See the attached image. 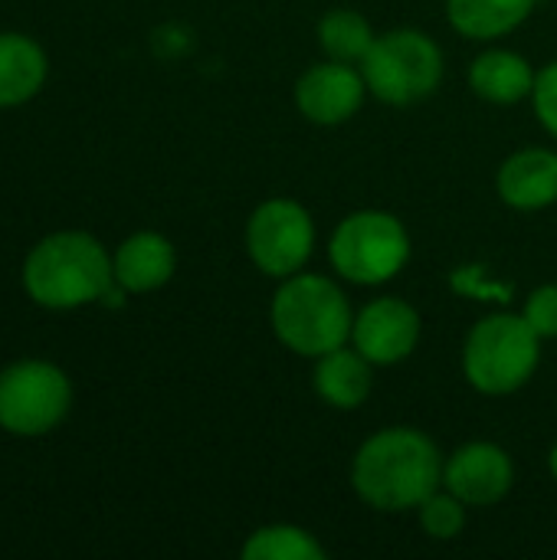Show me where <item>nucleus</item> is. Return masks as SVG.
Returning <instances> with one entry per match:
<instances>
[{
  "label": "nucleus",
  "mask_w": 557,
  "mask_h": 560,
  "mask_svg": "<svg viewBox=\"0 0 557 560\" xmlns=\"http://www.w3.org/2000/svg\"><path fill=\"white\" fill-rule=\"evenodd\" d=\"M443 453L417 427L371 433L351 459L355 495L384 515L417 512L443 486Z\"/></svg>",
  "instance_id": "1"
},
{
  "label": "nucleus",
  "mask_w": 557,
  "mask_h": 560,
  "mask_svg": "<svg viewBox=\"0 0 557 560\" xmlns=\"http://www.w3.org/2000/svg\"><path fill=\"white\" fill-rule=\"evenodd\" d=\"M269 325L282 348L315 361L351 341L355 312L335 279L295 272L279 279V289L269 302Z\"/></svg>",
  "instance_id": "2"
},
{
  "label": "nucleus",
  "mask_w": 557,
  "mask_h": 560,
  "mask_svg": "<svg viewBox=\"0 0 557 560\" xmlns=\"http://www.w3.org/2000/svg\"><path fill=\"white\" fill-rule=\"evenodd\" d=\"M23 285L43 308H79L105 299L115 285V266L89 233H53L33 246L23 266Z\"/></svg>",
  "instance_id": "3"
},
{
  "label": "nucleus",
  "mask_w": 557,
  "mask_h": 560,
  "mask_svg": "<svg viewBox=\"0 0 557 560\" xmlns=\"http://www.w3.org/2000/svg\"><path fill=\"white\" fill-rule=\"evenodd\" d=\"M542 361V338L522 315L496 312L479 318L463 341V377L483 397L522 390Z\"/></svg>",
  "instance_id": "4"
},
{
  "label": "nucleus",
  "mask_w": 557,
  "mask_h": 560,
  "mask_svg": "<svg viewBox=\"0 0 557 560\" xmlns=\"http://www.w3.org/2000/svg\"><path fill=\"white\" fill-rule=\"evenodd\" d=\"M446 62L440 43L414 26L378 33L368 56L361 59V75L368 92L384 105H417L430 98L443 82Z\"/></svg>",
  "instance_id": "5"
},
{
  "label": "nucleus",
  "mask_w": 557,
  "mask_h": 560,
  "mask_svg": "<svg viewBox=\"0 0 557 560\" xmlns=\"http://www.w3.org/2000/svg\"><path fill=\"white\" fill-rule=\"evenodd\" d=\"M410 233L387 210L348 213L328 240V262L351 285H384L410 262Z\"/></svg>",
  "instance_id": "6"
},
{
  "label": "nucleus",
  "mask_w": 557,
  "mask_h": 560,
  "mask_svg": "<svg viewBox=\"0 0 557 560\" xmlns=\"http://www.w3.org/2000/svg\"><path fill=\"white\" fill-rule=\"evenodd\" d=\"M246 253L269 279H286L305 269L315 253V220L292 197L263 200L246 220Z\"/></svg>",
  "instance_id": "7"
},
{
  "label": "nucleus",
  "mask_w": 557,
  "mask_h": 560,
  "mask_svg": "<svg viewBox=\"0 0 557 560\" xmlns=\"http://www.w3.org/2000/svg\"><path fill=\"white\" fill-rule=\"evenodd\" d=\"M72 404L69 377L46 361H20L0 374V427L13 436H43Z\"/></svg>",
  "instance_id": "8"
},
{
  "label": "nucleus",
  "mask_w": 557,
  "mask_h": 560,
  "mask_svg": "<svg viewBox=\"0 0 557 560\" xmlns=\"http://www.w3.org/2000/svg\"><path fill=\"white\" fill-rule=\"evenodd\" d=\"M420 338H423L420 312L397 295L371 299L361 312H355L351 345L374 368H394L407 361L417 351Z\"/></svg>",
  "instance_id": "9"
},
{
  "label": "nucleus",
  "mask_w": 557,
  "mask_h": 560,
  "mask_svg": "<svg viewBox=\"0 0 557 560\" xmlns=\"http://www.w3.org/2000/svg\"><path fill=\"white\" fill-rule=\"evenodd\" d=\"M368 98V82L361 75V66L325 59L309 66L295 82V108L305 121L335 128L351 121Z\"/></svg>",
  "instance_id": "10"
},
{
  "label": "nucleus",
  "mask_w": 557,
  "mask_h": 560,
  "mask_svg": "<svg viewBox=\"0 0 557 560\" xmlns=\"http://www.w3.org/2000/svg\"><path fill=\"white\" fill-rule=\"evenodd\" d=\"M515 486V463L512 456L489 440H476L460 446L443 463V489L463 499L469 509L499 505Z\"/></svg>",
  "instance_id": "11"
},
{
  "label": "nucleus",
  "mask_w": 557,
  "mask_h": 560,
  "mask_svg": "<svg viewBox=\"0 0 557 560\" xmlns=\"http://www.w3.org/2000/svg\"><path fill=\"white\" fill-rule=\"evenodd\" d=\"M496 194L506 207L535 213L557 203V151L522 148L509 154L496 174Z\"/></svg>",
  "instance_id": "12"
},
{
  "label": "nucleus",
  "mask_w": 557,
  "mask_h": 560,
  "mask_svg": "<svg viewBox=\"0 0 557 560\" xmlns=\"http://www.w3.org/2000/svg\"><path fill=\"white\" fill-rule=\"evenodd\" d=\"M312 390L332 410H358L374 390V364L348 341L322 358L312 368Z\"/></svg>",
  "instance_id": "13"
},
{
  "label": "nucleus",
  "mask_w": 557,
  "mask_h": 560,
  "mask_svg": "<svg viewBox=\"0 0 557 560\" xmlns=\"http://www.w3.org/2000/svg\"><path fill=\"white\" fill-rule=\"evenodd\" d=\"M112 266H115V282L125 292H154L171 282L177 269V253L167 236L144 230L118 246Z\"/></svg>",
  "instance_id": "14"
},
{
  "label": "nucleus",
  "mask_w": 557,
  "mask_h": 560,
  "mask_svg": "<svg viewBox=\"0 0 557 560\" xmlns=\"http://www.w3.org/2000/svg\"><path fill=\"white\" fill-rule=\"evenodd\" d=\"M538 69L515 49H486L469 62V89L492 105H519L532 98Z\"/></svg>",
  "instance_id": "15"
},
{
  "label": "nucleus",
  "mask_w": 557,
  "mask_h": 560,
  "mask_svg": "<svg viewBox=\"0 0 557 560\" xmlns=\"http://www.w3.org/2000/svg\"><path fill=\"white\" fill-rule=\"evenodd\" d=\"M535 3L538 0H446V20L466 39L492 43L515 33L535 13Z\"/></svg>",
  "instance_id": "16"
},
{
  "label": "nucleus",
  "mask_w": 557,
  "mask_h": 560,
  "mask_svg": "<svg viewBox=\"0 0 557 560\" xmlns=\"http://www.w3.org/2000/svg\"><path fill=\"white\" fill-rule=\"evenodd\" d=\"M46 52L20 33H0V108L20 105L43 89Z\"/></svg>",
  "instance_id": "17"
},
{
  "label": "nucleus",
  "mask_w": 557,
  "mask_h": 560,
  "mask_svg": "<svg viewBox=\"0 0 557 560\" xmlns=\"http://www.w3.org/2000/svg\"><path fill=\"white\" fill-rule=\"evenodd\" d=\"M374 39H378V33H374L371 20L358 10L335 7L318 20V46L328 59L361 66V59L368 56Z\"/></svg>",
  "instance_id": "18"
},
{
  "label": "nucleus",
  "mask_w": 557,
  "mask_h": 560,
  "mask_svg": "<svg viewBox=\"0 0 557 560\" xmlns=\"http://www.w3.org/2000/svg\"><path fill=\"white\" fill-rule=\"evenodd\" d=\"M240 555L246 560H325L328 551L325 545L309 532V528H299V525H286V522H276V525H263L256 528Z\"/></svg>",
  "instance_id": "19"
},
{
  "label": "nucleus",
  "mask_w": 557,
  "mask_h": 560,
  "mask_svg": "<svg viewBox=\"0 0 557 560\" xmlns=\"http://www.w3.org/2000/svg\"><path fill=\"white\" fill-rule=\"evenodd\" d=\"M466 512L469 505L463 499H456L450 489H437L420 509H417V518H420V528L427 538L433 541H453L466 532Z\"/></svg>",
  "instance_id": "20"
},
{
  "label": "nucleus",
  "mask_w": 557,
  "mask_h": 560,
  "mask_svg": "<svg viewBox=\"0 0 557 560\" xmlns=\"http://www.w3.org/2000/svg\"><path fill=\"white\" fill-rule=\"evenodd\" d=\"M522 318L532 325V331H535L542 341L557 338V282L538 285V289L525 299Z\"/></svg>",
  "instance_id": "21"
},
{
  "label": "nucleus",
  "mask_w": 557,
  "mask_h": 560,
  "mask_svg": "<svg viewBox=\"0 0 557 560\" xmlns=\"http://www.w3.org/2000/svg\"><path fill=\"white\" fill-rule=\"evenodd\" d=\"M532 105H535L542 128L557 141V59L538 69L535 89H532Z\"/></svg>",
  "instance_id": "22"
},
{
  "label": "nucleus",
  "mask_w": 557,
  "mask_h": 560,
  "mask_svg": "<svg viewBox=\"0 0 557 560\" xmlns=\"http://www.w3.org/2000/svg\"><path fill=\"white\" fill-rule=\"evenodd\" d=\"M548 472H552V479L557 482V443L552 446V453H548Z\"/></svg>",
  "instance_id": "23"
}]
</instances>
